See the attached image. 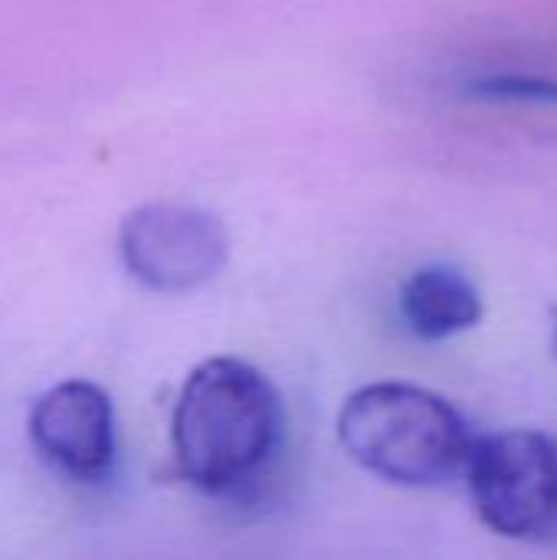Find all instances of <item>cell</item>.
Returning <instances> with one entry per match:
<instances>
[{
  "label": "cell",
  "instance_id": "2",
  "mask_svg": "<svg viewBox=\"0 0 557 560\" xmlns=\"http://www.w3.org/2000/svg\"><path fill=\"white\" fill-rule=\"evenodd\" d=\"M348 456L384 482L433 489L466 472L476 436L466 417L433 390L414 384H371L338 413Z\"/></svg>",
  "mask_w": 557,
  "mask_h": 560
},
{
  "label": "cell",
  "instance_id": "6",
  "mask_svg": "<svg viewBox=\"0 0 557 560\" xmlns=\"http://www.w3.org/2000/svg\"><path fill=\"white\" fill-rule=\"evenodd\" d=\"M401 315L417 338L443 341L483 318V299L460 269L423 266L401 289Z\"/></svg>",
  "mask_w": 557,
  "mask_h": 560
},
{
  "label": "cell",
  "instance_id": "1",
  "mask_svg": "<svg viewBox=\"0 0 557 560\" xmlns=\"http://www.w3.org/2000/svg\"><path fill=\"white\" fill-rule=\"evenodd\" d=\"M282 427V400L263 371L236 358L204 361L171 420L181 476L207 495H240L269 472Z\"/></svg>",
  "mask_w": 557,
  "mask_h": 560
},
{
  "label": "cell",
  "instance_id": "3",
  "mask_svg": "<svg viewBox=\"0 0 557 560\" xmlns=\"http://www.w3.org/2000/svg\"><path fill=\"white\" fill-rule=\"evenodd\" d=\"M469 495L486 528L515 541L557 535V440L509 430L476 440L466 463Z\"/></svg>",
  "mask_w": 557,
  "mask_h": 560
},
{
  "label": "cell",
  "instance_id": "5",
  "mask_svg": "<svg viewBox=\"0 0 557 560\" xmlns=\"http://www.w3.org/2000/svg\"><path fill=\"white\" fill-rule=\"evenodd\" d=\"M36 453L66 479L95 486L115 466V410L102 387L66 381L46 390L30 413Z\"/></svg>",
  "mask_w": 557,
  "mask_h": 560
},
{
  "label": "cell",
  "instance_id": "4",
  "mask_svg": "<svg viewBox=\"0 0 557 560\" xmlns=\"http://www.w3.org/2000/svg\"><path fill=\"white\" fill-rule=\"evenodd\" d=\"M118 243L128 272L154 292H187L210 282L223 269L230 249L217 217L177 203L131 210Z\"/></svg>",
  "mask_w": 557,
  "mask_h": 560
},
{
  "label": "cell",
  "instance_id": "8",
  "mask_svg": "<svg viewBox=\"0 0 557 560\" xmlns=\"http://www.w3.org/2000/svg\"><path fill=\"white\" fill-rule=\"evenodd\" d=\"M552 318H555V341H552V348H555V358H557V305L552 308Z\"/></svg>",
  "mask_w": 557,
  "mask_h": 560
},
{
  "label": "cell",
  "instance_id": "7",
  "mask_svg": "<svg viewBox=\"0 0 557 560\" xmlns=\"http://www.w3.org/2000/svg\"><path fill=\"white\" fill-rule=\"evenodd\" d=\"M469 92L492 102H529V105H555L557 79L529 75V72H492L469 82Z\"/></svg>",
  "mask_w": 557,
  "mask_h": 560
}]
</instances>
